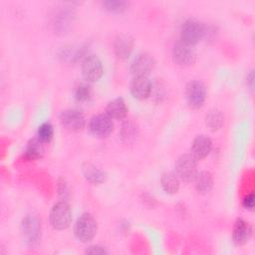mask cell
<instances>
[{"mask_svg":"<svg viewBox=\"0 0 255 255\" xmlns=\"http://www.w3.org/2000/svg\"><path fill=\"white\" fill-rule=\"evenodd\" d=\"M74 97L77 102L84 103L91 99L92 97V87L88 83H81L79 84L74 93Z\"/></svg>","mask_w":255,"mask_h":255,"instance_id":"obj_24","label":"cell"},{"mask_svg":"<svg viewBox=\"0 0 255 255\" xmlns=\"http://www.w3.org/2000/svg\"><path fill=\"white\" fill-rule=\"evenodd\" d=\"M84 177L92 184H101L106 180V173L91 162H85L82 165Z\"/></svg>","mask_w":255,"mask_h":255,"instance_id":"obj_17","label":"cell"},{"mask_svg":"<svg viewBox=\"0 0 255 255\" xmlns=\"http://www.w3.org/2000/svg\"><path fill=\"white\" fill-rule=\"evenodd\" d=\"M59 119L61 125L70 131H79L86 124V118L83 112L75 108L62 111Z\"/></svg>","mask_w":255,"mask_h":255,"instance_id":"obj_9","label":"cell"},{"mask_svg":"<svg viewBox=\"0 0 255 255\" xmlns=\"http://www.w3.org/2000/svg\"><path fill=\"white\" fill-rule=\"evenodd\" d=\"M82 75L88 83L99 81L104 73L102 61L96 55H88L82 61Z\"/></svg>","mask_w":255,"mask_h":255,"instance_id":"obj_7","label":"cell"},{"mask_svg":"<svg viewBox=\"0 0 255 255\" xmlns=\"http://www.w3.org/2000/svg\"><path fill=\"white\" fill-rule=\"evenodd\" d=\"M242 205L245 209L247 210H253L254 209V205H255V195L253 192L248 193L247 195L244 196L243 200H242Z\"/></svg>","mask_w":255,"mask_h":255,"instance_id":"obj_28","label":"cell"},{"mask_svg":"<svg viewBox=\"0 0 255 255\" xmlns=\"http://www.w3.org/2000/svg\"><path fill=\"white\" fill-rule=\"evenodd\" d=\"M53 135H54V128L51 123L45 122L38 127L37 137L40 140H42L44 143L51 141V139L53 138Z\"/></svg>","mask_w":255,"mask_h":255,"instance_id":"obj_25","label":"cell"},{"mask_svg":"<svg viewBox=\"0 0 255 255\" xmlns=\"http://www.w3.org/2000/svg\"><path fill=\"white\" fill-rule=\"evenodd\" d=\"M45 152L44 142L40 140L37 136L31 138L25 148V157L29 160H37L43 157Z\"/></svg>","mask_w":255,"mask_h":255,"instance_id":"obj_18","label":"cell"},{"mask_svg":"<svg viewBox=\"0 0 255 255\" xmlns=\"http://www.w3.org/2000/svg\"><path fill=\"white\" fill-rule=\"evenodd\" d=\"M98 224L96 219L90 213L81 214L74 226V233L76 238L84 243L90 242L96 235Z\"/></svg>","mask_w":255,"mask_h":255,"instance_id":"obj_3","label":"cell"},{"mask_svg":"<svg viewBox=\"0 0 255 255\" xmlns=\"http://www.w3.org/2000/svg\"><path fill=\"white\" fill-rule=\"evenodd\" d=\"M185 98L188 106L192 109H200L206 100V88L201 81L193 80L186 84Z\"/></svg>","mask_w":255,"mask_h":255,"instance_id":"obj_6","label":"cell"},{"mask_svg":"<svg viewBox=\"0 0 255 255\" xmlns=\"http://www.w3.org/2000/svg\"><path fill=\"white\" fill-rule=\"evenodd\" d=\"M106 114L115 120H123L128 114V107L123 98L119 97L110 101L106 107Z\"/></svg>","mask_w":255,"mask_h":255,"instance_id":"obj_16","label":"cell"},{"mask_svg":"<svg viewBox=\"0 0 255 255\" xmlns=\"http://www.w3.org/2000/svg\"><path fill=\"white\" fill-rule=\"evenodd\" d=\"M137 134V128L132 122H127L123 125V128L121 130L122 138L126 141H129L135 137Z\"/></svg>","mask_w":255,"mask_h":255,"instance_id":"obj_26","label":"cell"},{"mask_svg":"<svg viewBox=\"0 0 255 255\" xmlns=\"http://www.w3.org/2000/svg\"><path fill=\"white\" fill-rule=\"evenodd\" d=\"M155 65L154 58L148 53L138 54L130 65V71L134 77H147Z\"/></svg>","mask_w":255,"mask_h":255,"instance_id":"obj_11","label":"cell"},{"mask_svg":"<svg viewBox=\"0 0 255 255\" xmlns=\"http://www.w3.org/2000/svg\"><path fill=\"white\" fill-rule=\"evenodd\" d=\"M89 129L95 136L107 137L114 130L113 119H111L107 114L93 116L89 122Z\"/></svg>","mask_w":255,"mask_h":255,"instance_id":"obj_10","label":"cell"},{"mask_svg":"<svg viewBox=\"0 0 255 255\" xmlns=\"http://www.w3.org/2000/svg\"><path fill=\"white\" fill-rule=\"evenodd\" d=\"M224 124V116L218 109H211L205 116V125L211 131H217Z\"/></svg>","mask_w":255,"mask_h":255,"instance_id":"obj_21","label":"cell"},{"mask_svg":"<svg viewBox=\"0 0 255 255\" xmlns=\"http://www.w3.org/2000/svg\"><path fill=\"white\" fill-rule=\"evenodd\" d=\"M129 91L133 98L144 100L150 96L152 85L147 77H134L130 82Z\"/></svg>","mask_w":255,"mask_h":255,"instance_id":"obj_14","label":"cell"},{"mask_svg":"<svg viewBox=\"0 0 255 255\" xmlns=\"http://www.w3.org/2000/svg\"><path fill=\"white\" fill-rule=\"evenodd\" d=\"M174 173L183 181L189 182L194 180L197 171V160L190 154L184 153L180 155L174 164Z\"/></svg>","mask_w":255,"mask_h":255,"instance_id":"obj_5","label":"cell"},{"mask_svg":"<svg viewBox=\"0 0 255 255\" xmlns=\"http://www.w3.org/2000/svg\"><path fill=\"white\" fill-rule=\"evenodd\" d=\"M160 184L167 194H174L179 189V178L174 172H164L160 177Z\"/></svg>","mask_w":255,"mask_h":255,"instance_id":"obj_20","label":"cell"},{"mask_svg":"<svg viewBox=\"0 0 255 255\" xmlns=\"http://www.w3.org/2000/svg\"><path fill=\"white\" fill-rule=\"evenodd\" d=\"M252 232V225L243 218H238L233 225L232 240L238 246L245 245L250 240Z\"/></svg>","mask_w":255,"mask_h":255,"instance_id":"obj_12","label":"cell"},{"mask_svg":"<svg viewBox=\"0 0 255 255\" xmlns=\"http://www.w3.org/2000/svg\"><path fill=\"white\" fill-rule=\"evenodd\" d=\"M195 188L198 193L206 194L213 187V177L209 171L203 170L196 174L195 178Z\"/></svg>","mask_w":255,"mask_h":255,"instance_id":"obj_19","label":"cell"},{"mask_svg":"<svg viewBox=\"0 0 255 255\" xmlns=\"http://www.w3.org/2000/svg\"><path fill=\"white\" fill-rule=\"evenodd\" d=\"M73 12L70 9H62L60 10L54 17V26L58 31H66V29L70 26L71 22H73Z\"/></svg>","mask_w":255,"mask_h":255,"instance_id":"obj_22","label":"cell"},{"mask_svg":"<svg viewBox=\"0 0 255 255\" xmlns=\"http://www.w3.org/2000/svg\"><path fill=\"white\" fill-rule=\"evenodd\" d=\"M133 49V39L128 34H119L114 41V51L118 58L127 59Z\"/></svg>","mask_w":255,"mask_h":255,"instance_id":"obj_15","label":"cell"},{"mask_svg":"<svg viewBox=\"0 0 255 255\" xmlns=\"http://www.w3.org/2000/svg\"><path fill=\"white\" fill-rule=\"evenodd\" d=\"M20 232L25 244L30 247H36L41 240L42 225L41 220L34 214H27L23 217L20 224Z\"/></svg>","mask_w":255,"mask_h":255,"instance_id":"obj_1","label":"cell"},{"mask_svg":"<svg viewBox=\"0 0 255 255\" xmlns=\"http://www.w3.org/2000/svg\"><path fill=\"white\" fill-rule=\"evenodd\" d=\"M58 194L59 196L62 198V200H68V198L70 197V188L69 185L67 183V181L65 180V178H60L58 180Z\"/></svg>","mask_w":255,"mask_h":255,"instance_id":"obj_27","label":"cell"},{"mask_svg":"<svg viewBox=\"0 0 255 255\" xmlns=\"http://www.w3.org/2000/svg\"><path fill=\"white\" fill-rule=\"evenodd\" d=\"M212 148L211 139L205 134H199L194 137L191 143L190 154L196 159L200 160L206 157Z\"/></svg>","mask_w":255,"mask_h":255,"instance_id":"obj_13","label":"cell"},{"mask_svg":"<svg viewBox=\"0 0 255 255\" xmlns=\"http://www.w3.org/2000/svg\"><path fill=\"white\" fill-rule=\"evenodd\" d=\"M49 220L52 227L56 230L68 228L72 222V209L68 201L60 200L55 203L50 210Z\"/></svg>","mask_w":255,"mask_h":255,"instance_id":"obj_2","label":"cell"},{"mask_svg":"<svg viewBox=\"0 0 255 255\" xmlns=\"http://www.w3.org/2000/svg\"><path fill=\"white\" fill-rule=\"evenodd\" d=\"M205 24L194 19L189 18L185 20L180 28V39L181 41L194 46L204 37Z\"/></svg>","mask_w":255,"mask_h":255,"instance_id":"obj_4","label":"cell"},{"mask_svg":"<svg viewBox=\"0 0 255 255\" xmlns=\"http://www.w3.org/2000/svg\"><path fill=\"white\" fill-rule=\"evenodd\" d=\"M85 252L87 254H96V255H104L109 253V251L104 246H101V245H92L88 247Z\"/></svg>","mask_w":255,"mask_h":255,"instance_id":"obj_29","label":"cell"},{"mask_svg":"<svg viewBox=\"0 0 255 255\" xmlns=\"http://www.w3.org/2000/svg\"><path fill=\"white\" fill-rule=\"evenodd\" d=\"M105 10L111 13H123L128 7V2L124 0H107L102 3Z\"/></svg>","mask_w":255,"mask_h":255,"instance_id":"obj_23","label":"cell"},{"mask_svg":"<svg viewBox=\"0 0 255 255\" xmlns=\"http://www.w3.org/2000/svg\"><path fill=\"white\" fill-rule=\"evenodd\" d=\"M172 59L177 65L187 67L194 64L196 51L192 45L178 40L172 47Z\"/></svg>","mask_w":255,"mask_h":255,"instance_id":"obj_8","label":"cell"},{"mask_svg":"<svg viewBox=\"0 0 255 255\" xmlns=\"http://www.w3.org/2000/svg\"><path fill=\"white\" fill-rule=\"evenodd\" d=\"M246 80H247V86L249 87V89L253 90L254 89V71L253 70L249 72Z\"/></svg>","mask_w":255,"mask_h":255,"instance_id":"obj_30","label":"cell"}]
</instances>
